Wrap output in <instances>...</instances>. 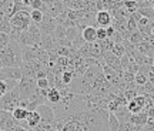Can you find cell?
I'll return each instance as SVG.
<instances>
[{
  "mask_svg": "<svg viewBox=\"0 0 154 131\" xmlns=\"http://www.w3.org/2000/svg\"><path fill=\"white\" fill-rule=\"evenodd\" d=\"M61 101L54 105V120L40 123L32 131H109V111L90 108L86 96H76L69 87L60 90Z\"/></svg>",
  "mask_w": 154,
  "mask_h": 131,
  "instance_id": "obj_1",
  "label": "cell"
},
{
  "mask_svg": "<svg viewBox=\"0 0 154 131\" xmlns=\"http://www.w3.org/2000/svg\"><path fill=\"white\" fill-rule=\"evenodd\" d=\"M0 60L3 63V67H16L20 69L23 63L22 59V47L17 41H11L6 46L3 50H0Z\"/></svg>",
  "mask_w": 154,
  "mask_h": 131,
  "instance_id": "obj_2",
  "label": "cell"
},
{
  "mask_svg": "<svg viewBox=\"0 0 154 131\" xmlns=\"http://www.w3.org/2000/svg\"><path fill=\"white\" fill-rule=\"evenodd\" d=\"M30 9L29 10H22L13 14L10 17V24H11V30L14 32H26L29 29V26L32 24V19H30Z\"/></svg>",
  "mask_w": 154,
  "mask_h": 131,
  "instance_id": "obj_3",
  "label": "cell"
},
{
  "mask_svg": "<svg viewBox=\"0 0 154 131\" xmlns=\"http://www.w3.org/2000/svg\"><path fill=\"white\" fill-rule=\"evenodd\" d=\"M19 103H20V93H19V88L14 87L0 98V108L7 113H11L14 108L19 107Z\"/></svg>",
  "mask_w": 154,
  "mask_h": 131,
  "instance_id": "obj_4",
  "label": "cell"
},
{
  "mask_svg": "<svg viewBox=\"0 0 154 131\" xmlns=\"http://www.w3.org/2000/svg\"><path fill=\"white\" fill-rule=\"evenodd\" d=\"M19 93H20V100H29L33 96V93L37 90V84L34 78H26L22 77V80L17 84Z\"/></svg>",
  "mask_w": 154,
  "mask_h": 131,
  "instance_id": "obj_5",
  "label": "cell"
},
{
  "mask_svg": "<svg viewBox=\"0 0 154 131\" xmlns=\"http://www.w3.org/2000/svg\"><path fill=\"white\" fill-rule=\"evenodd\" d=\"M44 6H46V10H44V14L53 17V19H57V17L61 14V11L64 10V3L60 2V0H43Z\"/></svg>",
  "mask_w": 154,
  "mask_h": 131,
  "instance_id": "obj_6",
  "label": "cell"
},
{
  "mask_svg": "<svg viewBox=\"0 0 154 131\" xmlns=\"http://www.w3.org/2000/svg\"><path fill=\"white\" fill-rule=\"evenodd\" d=\"M0 80H2V81L19 83L22 80L20 69H16V67H3V69L0 70Z\"/></svg>",
  "mask_w": 154,
  "mask_h": 131,
  "instance_id": "obj_7",
  "label": "cell"
},
{
  "mask_svg": "<svg viewBox=\"0 0 154 131\" xmlns=\"http://www.w3.org/2000/svg\"><path fill=\"white\" fill-rule=\"evenodd\" d=\"M38 30H40V34H42V37H46V36H50V34H53L54 32V29L57 27V23L53 17L47 16V14H44L43 20L42 23L37 26Z\"/></svg>",
  "mask_w": 154,
  "mask_h": 131,
  "instance_id": "obj_8",
  "label": "cell"
},
{
  "mask_svg": "<svg viewBox=\"0 0 154 131\" xmlns=\"http://www.w3.org/2000/svg\"><path fill=\"white\" fill-rule=\"evenodd\" d=\"M36 111L40 115V123L43 124H50L54 120V108L50 105V104H43V105H38Z\"/></svg>",
  "mask_w": 154,
  "mask_h": 131,
  "instance_id": "obj_9",
  "label": "cell"
},
{
  "mask_svg": "<svg viewBox=\"0 0 154 131\" xmlns=\"http://www.w3.org/2000/svg\"><path fill=\"white\" fill-rule=\"evenodd\" d=\"M96 23L99 24V27L101 29H107L109 26H111L113 23V17H111L110 11H97L96 13Z\"/></svg>",
  "mask_w": 154,
  "mask_h": 131,
  "instance_id": "obj_10",
  "label": "cell"
},
{
  "mask_svg": "<svg viewBox=\"0 0 154 131\" xmlns=\"http://www.w3.org/2000/svg\"><path fill=\"white\" fill-rule=\"evenodd\" d=\"M20 73H22V77L34 78V80H36V67H34V61H23L22 66H20Z\"/></svg>",
  "mask_w": 154,
  "mask_h": 131,
  "instance_id": "obj_11",
  "label": "cell"
},
{
  "mask_svg": "<svg viewBox=\"0 0 154 131\" xmlns=\"http://www.w3.org/2000/svg\"><path fill=\"white\" fill-rule=\"evenodd\" d=\"M82 37L84 40V43L93 44L97 41V29L93 26H87L82 30Z\"/></svg>",
  "mask_w": 154,
  "mask_h": 131,
  "instance_id": "obj_12",
  "label": "cell"
},
{
  "mask_svg": "<svg viewBox=\"0 0 154 131\" xmlns=\"http://www.w3.org/2000/svg\"><path fill=\"white\" fill-rule=\"evenodd\" d=\"M149 120V115L147 113H140V114H131L130 117V123L136 127H146Z\"/></svg>",
  "mask_w": 154,
  "mask_h": 131,
  "instance_id": "obj_13",
  "label": "cell"
},
{
  "mask_svg": "<svg viewBox=\"0 0 154 131\" xmlns=\"http://www.w3.org/2000/svg\"><path fill=\"white\" fill-rule=\"evenodd\" d=\"M114 115L117 117V120L120 124H126V123H130V117H131V113L127 110V107H119L117 111L114 113Z\"/></svg>",
  "mask_w": 154,
  "mask_h": 131,
  "instance_id": "obj_14",
  "label": "cell"
},
{
  "mask_svg": "<svg viewBox=\"0 0 154 131\" xmlns=\"http://www.w3.org/2000/svg\"><path fill=\"white\" fill-rule=\"evenodd\" d=\"M63 3H64V7L69 10H84L87 0H67Z\"/></svg>",
  "mask_w": 154,
  "mask_h": 131,
  "instance_id": "obj_15",
  "label": "cell"
},
{
  "mask_svg": "<svg viewBox=\"0 0 154 131\" xmlns=\"http://www.w3.org/2000/svg\"><path fill=\"white\" fill-rule=\"evenodd\" d=\"M61 101V94L57 88H50L49 93H47V103L51 104V107H54Z\"/></svg>",
  "mask_w": 154,
  "mask_h": 131,
  "instance_id": "obj_16",
  "label": "cell"
},
{
  "mask_svg": "<svg viewBox=\"0 0 154 131\" xmlns=\"http://www.w3.org/2000/svg\"><path fill=\"white\" fill-rule=\"evenodd\" d=\"M30 111H27L26 108H22V107H17L11 111V117L14 118L16 123H22V121H26L27 120V115Z\"/></svg>",
  "mask_w": 154,
  "mask_h": 131,
  "instance_id": "obj_17",
  "label": "cell"
},
{
  "mask_svg": "<svg viewBox=\"0 0 154 131\" xmlns=\"http://www.w3.org/2000/svg\"><path fill=\"white\" fill-rule=\"evenodd\" d=\"M26 124H27L29 130L30 128H34L36 126L40 124V115H38L37 111H30L27 115V120H26Z\"/></svg>",
  "mask_w": 154,
  "mask_h": 131,
  "instance_id": "obj_18",
  "label": "cell"
},
{
  "mask_svg": "<svg viewBox=\"0 0 154 131\" xmlns=\"http://www.w3.org/2000/svg\"><path fill=\"white\" fill-rule=\"evenodd\" d=\"M53 37L56 38L57 43L66 40V29L63 27V26H57V27L54 29V32H53Z\"/></svg>",
  "mask_w": 154,
  "mask_h": 131,
  "instance_id": "obj_19",
  "label": "cell"
},
{
  "mask_svg": "<svg viewBox=\"0 0 154 131\" xmlns=\"http://www.w3.org/2000/svg\"><path fill=\"white\" fill-rule=\"evenodd\" d=\"M119 127H120V123L114 113H109V131H119Z\"/></svg>",
  "mask_w": 154,
  "mask_h": 131,
  "instance_id": "obj_20",
  "label": "cell"
},
{
  "mask_svg": "<svg viewBox=\"0 0 154 131\" xmlns=\"http://www.w3.org/2000/svg\"><path fill=\"white\" fill-rule=\"evenodd\" d=\"M43 17H44L43 11H40V10H32L30 11V19H32V23L36 24V26H38V24L42 23Z\"/></svg>",
  "mask_w": 154,
  "mask_h": 131,
  "instance_id": "obj_21",
  "label": "cell"
},
{
  "mask_svg": "<svg viewBox=\"0 0 154 131\" xmlns=\"http://www.w3.org/2000/svg\"><path fill=\"white\" fill-rule=\"evenodd\" d=\"M143 40H144V36L138 32V30L137 32H134V33H131V34H130V38H128V41H130L133 46H138Z\"/></svg>",
  "mask_w": 154,
  "mask_h": 131,
  "instance_id": "obj_22",
  "label": "cell"
},
{
  "mask_svg": "<svg viewBox=\"0 0 154 131\" xmlns=\"http://www.w3.org/2000/svg\"><path fill=\"white\" fill-rule=\"evenodd\" d=\"M147 81H149V76L144 74V73H140V71H138L137 74L134 76V84H136V86H146Z\"/></svg>",
  "mask_w": 154,
  "mask_h": 131,
  "instance_id": "obj_23",
  "label": "cell"
},
{
  "mask_svg": "<svg viewBox=\"0 0 154 131\" xmlns=\"http://www.w3.org/2000/svg\"><path fill=\"white\" fill-rule=\"evenodd\" d=\"M111 53L117 57V59H121L123 56H126V51H124V47L121 44H113V47L110 50Z\"/></svg>",
  "mask_w": 154,
  "mask_h": 131,
  "instance_id": "obj_24",
  "label": "cell"
},
{
  "mask_svg": "<svg viewBox=\"0 0 154 131\" xmlns=\"http://www.w3.org/2000/svg\"><path fill=\"white\" fill-rule=\"evenodd\" d=\"M0 33H5V34H10L11 33V24L9 19H3L0 22Z\"/></svg>",
  "mask_w": 154,
  "mask_h": 131,
  "instance_id": "obj_25",
  "label": "cell"
},
{
  "mask_svg": "<svg viewBox=\"0 0 154 131\" xmlns=\"http://www.w3.org/2000/svg\"><path fill=\"white\" fill-rule=\"evenodd\" d=\"M30 9H32V10H40L44 13L46 6H44L43 0H30Z\"/></svg>",
  "mask_w": 154,
  "mask_h": 131,
  "instance_id": "obj_26",
  "label": "cell"
},
{
  "mask_svg": "<svg viewBox=\"0 0 154 131\" xmlns=\"http://www.w3.org/2000/svg\"><path fill=\"white\" fill-rule=\"evenodd\" d=\"M124 9H126L130 14H133V13H136V11L138 10V7H137V2L136 0H126L124 2Z\"/></svg>",
  "mask_w": 154,
  "mask_h": 131,
  "instance_id": "obj_27",
  "label": "cell"
},
{
  "mask_svg": "<svg viewBox=\"0 0 154 131\" xmlns=\"http://www.w3.org/2000/svg\"><path fill=\"white\" fill-rule=\"evenodd\" d=\"M126 26H127V30H128L130 33L137 32V22L134 20V17H133V16H130L128 19H127Z\"/></svg>",
  "mask_w": 154,
  "mask_h": 131,
  "instance_id": "obj_28",
  "label": "cell"
},
{
  "mask_svg": "<svg viewBox=\"0 0 154 131\" xmlns=\"http://www.w3.org/2000/svg\"><path fill=\"white\" fill-rule=\"evenodd\" d=\"M143 127H136L133 126L131 123H126V124H120L119 131H140Z\"/></svg>",
  "mask_w": 154,
  "mask_h": 131,
  "instance_id": "obj_29",
  "label": "cell"
},
{
  "mask_svg": "<svg viewBox=\"0 0 154 131\" xmlns=\"http://www.w3.org/2000/svg\"><path fill=\"white\" fill-rule=\"evenodd\" d=\"M36 84H37V88L40 90H49L50 88V83L47 78H40V80H36Z\"/></svg>",
  "mask_w": 154,
  "mask_h": 131,
  "instance_id": "obj_30",
  "label": "cell"
},
{
  "mask_svg": "<svg viewBox=\"0 0 154 131\" xmlns=\"http://www.w3.org/2000/svg\"><path fill=\"white\" fill-rule=\"evenodd\" d=\"M9 43H10V37H9V34L0 33V50H3Z\"/></svg>",
  "mask_w": 154,
  "mask_h": 131,
  "instance_id": "obj_31",
  "label": "cell"
},
{
  "mask_svg": "<svg viewBox=\"0 0 154 131\" xmlns=\"http://www.w3.org/2000/svg\"><path fill=\"white\" fill-rule=\"evenodd\" d=\"M107 37V32H106V29H101L99 27L97 29V41H103V40H106Z\"/></svg>",
  "mask_w": 154,
  "mask_h": 131,
  "instance_id": "obj_32",
  "label": "cell"
},
{
  "mask_svg": "<svg viewBox=\"0 0 154 131\" xmlns=\"http://www.w3.org/2000/svg\"><path fill=\"white\" fill-rule=\"evenodd\" d=\"M6 93H7V86L5 84V81H2V80H0V98L3 97Z\"/></svg>",
  "mask_w": 154,
  "mask_h": 131,
  "instance_id": "obj_33",
  "label": "cell"
},
{
  "mask_svg": "<svg viewBox=\"0 0 154 131\" xmlns=\"http://www.w3.org/2000/svg\"><path fill=\"white\" fill-rule=\"evenodd\" d=\"M106 32H107V37H109V38H111V37H113V36H114L116 30H114V27H113V26H109V27L106 29Z\"/></svg>",
  "mask_w": 154,
  "mask_h": 131,
  "instance_id": "obj_34",
  "label": "cell"
},
{
  "mask_svg": "<svg viewBox=\"0 0 154 131\" xmlns=\"http://www.w3.org/2000/svg\"><path fill=\"white\" fill-rule=\"evenodd\" d=\"M14 131H29L27 128H23V127H20L19 124H16V127H14Z\"/></svg>",
  "mask_w": 154,
  "mask_h": 131,
  "instance_id": "obj_35",
  "label": "cell"
},
{
  "mask_svg": "<svg viewBox=\"0 0 154 131\" xmlns=\"http://www.w3.org/2000/svg\"><path fill=\"white\" fill-rule=\"evenodd\" d=\"M3 69V63H2V60H0V70Z\"/></svg>",
  "mask_w": 154,
  "mask_h": 131,
  "instance_id": "obj_36",
  "label": "cell"
},
{
  "mask_svg": "<svg viewBox=\"0 0 154 131\" xmlns=\"http://www.w3.org/2000/svg\"><path fill=\"white\" fill-rule=\"evenodd\" d=\"M151 34H154V29H153V32H151Z\"/></svg>",
  "mask_w": 154,
  "mask_h": 131,
  "instance_id": "obj_37",
  "label": "cell"
},
{
  "mask_svg": "<svg viewBox=\"0 0 154 131\" xmlns=\"http://www.w3.org/2000/svg\"><path fill=\"white\" fill-rule=\"evenodd\" d=\"M2 20H3V19H2V16H0V22H2Z\"/></svg>",
  "mask_w": 154,
  "mask_h": 131,
  "instance_id": "obj_38",
  "label": "cell"
},
{
  "mask_svg": "<svg viewBox=\"0 0 154 131\" xmlns=\"http://www.w3.org/2000/svg\"><path fill=\"white\" fill-rule=\"evenodd\" d=\"M0 131H3V130H2V127H0Z\"/></svg>",
  "mask_w": 154,
  "mask_h": 131,
  "instance_id": "obj_39",
  "label": "cell"
}]
</instances>
